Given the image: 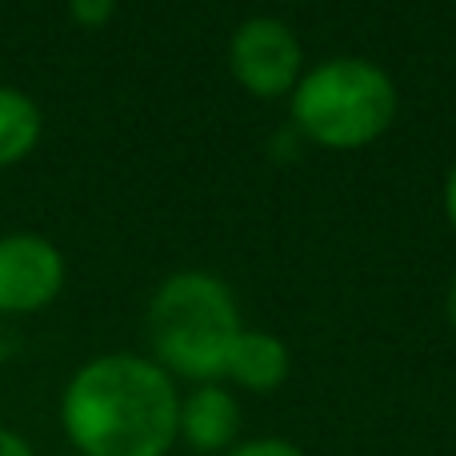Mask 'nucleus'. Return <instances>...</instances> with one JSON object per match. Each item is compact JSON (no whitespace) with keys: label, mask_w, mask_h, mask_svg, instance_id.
I'll return each mask as SVG.
<instances>
[{"label":"nucleus","mask_w":456,"mask_h":456,"mask_svg":"<svg viewBox=\"0 0 456 456\" xmlns=\"http://www.w3.org/2000/svg\"><path fill=\"white\" fill-rule=\"evenodd\" d=\"M0 456H37V449H32V444L24 441L16 428L0 425Z\"/></svg>","instance_id":"11"},{"label":"nucleus","mask_w":456,"mask_h":456,"mask_svg":"<svg viewBox=\"0 0 456 456\" xmlns=\"http://www.w3.org/2000/svg\"><path fill=\"white\" fill-rule=\"evenodd\" d=\"M444 316H449V324H452V332H456V276H452V284H449V297H444Z\"/></svg>","instance_id":"13"},{"label":"nucleus","mask_w":456,"mask_h":456,"mask_svg":"<svg viewBox=\"0 0 456 456\" xmlns=\"http://www.w3.org/2000/svg\"><path fill=\"white\" fill-rule=\"evenodd\" d=\"M69 12L80 28H104L117 16V0H69Z\"/></svg>","instance_id":"10"},{"label":"nucleus","mask_w":456,"mask_h":456,"mask_svg":"<svg viewBox=\"0 0 456 456\" xmlns=\"http://www.w3.org/2000/svg\"><path fill=\"white\" fill-rule=\"evenodd\" d=\"M224 456H308L300 444L284 441V436H256V441H244L232 444Z\"/></svg>","instance_id":"9"},{"label":"nucleus","mask_w":456,"mask_h":456,"mask_svg":"<svg viewBox=\"0 0 456 456\" xmlns=\"http://www.w3.org/2000/svg\"><path fill=\"white\" fill-rule=\"evenodd\" d=\"M45 120L28 93L12 85H0V168L20 165L37 152Z\"/></svg>","instance_id":"8"},{"label":"nucleus","mask_w":456,"mask_h":456,"mask_svg":"<svg viewBox=\"0 0 456 456\" xmlns=\"http://www.w3.org/2000/svg\"><path fill=\"white\" fill-rule=\"evenodd\" d=\"M144 332L152 361L173 380L181 377L192 385H216L224 380L228 356L244 324L232 289L221 276L184 268L160 281V289L152 292Z\"/></svg>","instance_id":"2"},{"label":"nucleus","mask_w":456,"mask_h":456,"mask_svg":"<svg viewBox=\"0 0 456 456\" xmlns=\"http://www.w3.org/2000/svg\"><path fill=\"white\" fill-rule=\"evenodd\" d=\"M176 433L192 452L224 456L236 444V433H240V404L221 380L216 385H192V393L181 396Z\"/></svg>","instance_id":"6"},{"label":"nucleus","mask_w":456,"mask_h":456,"mask_svg":"<svg viewBox=\"0 0 456 456\" xmlns=\"http://www.w3.org/2000/svg\"><path fill=\"white\" fill-rule=\"evenodd\" d=\"M56 456H80V452H72V449H69V452H56Z\"/></svg>","instance_id":"14"},{"label":"nucleus","mask_w":456,"mask_h":456,"mask_svg":"<svg viewBox=\"0 0 456 456\" xmlns=\"http://www.w3.org/2000/svg\"><path fill=\"white\" fill-rule=\"evenodd\" d=\"M292 125L313 144L353 152L380 141L396 120V85L380 64L361 56H332L308 69L289 96Z\"/></svg>","instance_id":"3"},{"label":"nucleus","mask_w":456,"mask_h":456,"mask_svg":"<svg viewBox=\"0 0 456 456\" xmlns=\"http://www.w3.org/2000/svg\"><path fill=\"white\" fill-rule=\"evenodd\" d=\"M228 69L236 85L256 101L292 96L305 77V48L300 37L276 16H248L228 40Z\"/></svg>","instance_id":"4"},{"label":"nucleus","mask_w":456,"mask_h":456,"mask_svg":"<svg viewBox=\"0 0 456 456\" xmlns=\"http://www.w3.org/2000/svg\"><path fill=\"white\" fill-rule=\"evenodd\" d=\"M292 372V353L276 332L265 329H244L232 345V356H228L224 380H232L244 393H276V388L289 380Z\"/></svg>","instance_id":"7"},{"label":"nucleus","mask_w":456,"mask_h":456,"mask_svg":"<svg viewBox=\"0 0 456 456\" xmlns=\"http://www.w3.org/2000/svg\"><path fill=\"white\" fill-rule=\"evenodd\" d=\"M444 216H449V224L456 232V160H452L449 176H444Z\"/></svg>","instance_id":"12"},{"label":"nucleus","mask_w":456,"mask_h":456,"mask_svg":"<svg viewBox=\"0 0 456 456\" xmlns=\"http://www.w3.org/2000/svg\"><path fill=\"white\" fill-rule=\"evenodd\" d=\"M64 252L40 232L0 236V316L48 308L64 289Z\"/></svg>","instance_id":"5"},{"label":"nucleus","mask_w":456,"mask_h":456,"mask_svg":"<svg viewBox=\"0 0 456 456\" xmlns=\"http://www.w3.org/2000/svg\"><path fill=\"white\" fill-rule=\"evenodd\" d=\"M176 425L181 393L152 356H93L61 393V428L80 456H168Z\"/></svg>","instance_id":"1"}]
</instances>
